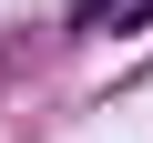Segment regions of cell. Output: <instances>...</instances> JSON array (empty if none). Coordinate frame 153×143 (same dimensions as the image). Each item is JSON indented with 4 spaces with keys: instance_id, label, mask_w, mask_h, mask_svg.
<instances>
[{
    "instance_id": "obj_1",
    "label": "cell",
    "mask_w": 153,
    "mask_h": 143,
    "mask_svg": "<svg viewBox=\"0 0 153 143\" xmlns=\"http://www.w3.org/2000/svg\"><path fill=\"white\" fill-rule=\"evenodd\" d=\"M143 21H153V0H133V10H123V31H143Z\"/></svg>"
}]
</instances>
